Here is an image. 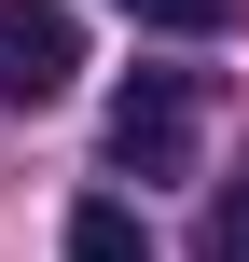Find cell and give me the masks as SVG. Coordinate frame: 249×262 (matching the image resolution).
<instances>
[{
    "instance_id": "5",
    "label": "cell",
    "mask_w": 249,
    "mask_h": 262,
    "mask_svg": "<svg viewBox=\"0 0 249 262\" xmlns=\"http://www.w3.org/2000/svg\"><path fill=\"white\" fill-rule=\"evenodd\" d=\"M125 14H139V28H180V41H222L249 0H125Z\"/></svg>"
},
{
    "instance_id": "2",
    "label": "cell",
    "mask_w": 249,
    "mask_h": 262,
    "mask_svg": "<svg viewBox=\"0 0 249 262\" xmlns=\"http://www.w3.org/2000/svg\"><path fill=\"white\" fill-rule=\"evenodd\" d=\"M111 166H125V180H180V166H194V83H180V69H139V83L111 97Z\"/></svg>"
},
{
    "instance_id": "4",
    "label": "cell",
    "mask_w": 249,
    "mask_h": 262,
    "mask_svg": "<svg viewBox=\"0 0 249 262\" xmlns=\"http://www.w3.org/2000/svg\"><path fill=\"white\" fill-rule=\"evenodd\" d=\"M194 262H249V180L208 193V221H194Z\"/></svg>"
},
{
    "instance_id": "1",
    "label": "cell",
    "mask_w": 249,
    "mask_h": 262,
    "mask_svg": "<svg viewBox=\"0 0 249 262\" xmlns=\"http://www.w3.org/2000/svg\"><path fill=\"white\" fill-rule=\"evenodd\" d=\"M83 83V14L69 0H0V97L14 111H55Z\"/></svg>"
},
{
    "instance_id": "3",
    "label": "cell",
    "mask_w": 249,
    "mask_h": 262,
    "mask_svg": "<svg viewBox=\"0 0 249 262\" xmlns=\"http://www.w3.org/2000/svg\"><path fill=\"white\" fill-rule=\"evenodd\" d=\"M69 262H152V235H139V207L83 193V207H69Z\"/></svg>"
}]
</instances>
